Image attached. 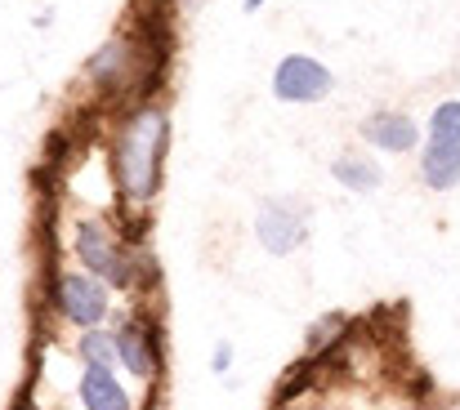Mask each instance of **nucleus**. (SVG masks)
<instances>
[{
    "instance_id": "f257e3e1",
    "label": "nucleus",
    "mask_w": 460,
    "mask_h": 410,
    "mask_svg": "<svg viewBox=\"0 0 460 410\" xmlns=\"http://www.w3.org/2000/svg\"><path fill=\"white\" fill-rule=\"evenodd\" d=\"M165 143H170V117L161 108H139L126 117L117 147H112V170H117V188L130 205H148L161 192Z\"/></svg>"
},
{
    "instance_id": "f03ea898",
    "label": "nucleus",
    "mask_w": 460,
    "mask_h": 410,
    "mask_svg": "<svg viewBox=\"0 0 460 410\" xmlns=\"http://www.w3.org/2000/svg\"><path fill=\"white\" fill-rule=\"evenodd\" d=\"M420 179L434 192L460 188V99H447L429 117V135L420 152Z\"/></svg>"
},
{
    "instance_id": "7ed1b4c3",
    "label": "nucleus",
    "mask_w": 460,
    "mask_h": 410,
    "mask_svg": "<svg viewBox=\"0 0 460 410\" xmlns=\"http://www.w3.org/2000/svg\"><path fill=\"white\" fill-rule=\"evenodd\" d=\"M72 246H76V259L85 264V273L103 276L108 285H130V281H135V268L126 264V259H130V250L108 232V223H103V219H81V223H76Z\"/></svg>"
},
{
    "instance_id": "20e7f679",
    "label": "nucleus",
    "mask_w": 460,
    "mask_h": 410,
    "mask_svg": "<svg viewBox=\"0 0 460 410\" xmlns=\"http://www.w3.org/2000/svg\"><path fill=\"white\" fill-rule=\"evenodd\" d=\"M108 303H112V294H108V281L94 273H58L54 281V308L72 321V326H99L103 317H108Z\"/></svg>"
},
{
    "instance_id": "39448f33",
    "label": "nucleus",
    "mask_w": 460,
    "mask_h": 410,
    "mask_svg": "<svg viewBox=\"0 0 460 410\" xmlns=\"http://www.w3.org/2000/svg\"><path fill=\"white\" fill-rule=\"evenodd\" d=\"M331 90H335L331 67H322V63L308 58V54H287V58L273 67V94H278L282 103H322Z\"/></svg>"
},
{
    "instance_id": "423d86ee",
    "label": "nucleus",
    "mask_w": 460,
    "mask_h": 410,
    "mask_svg": "<svg viewBox=\"0 0 460 410\" xmlns=\"http://www.w3.org/2000/svg\"><path fill=\"white\" fill-rule=\"evenodd\" d=\"M255 232H260L269 255H296L308 232V214L296 201H269L255 219Z\"/></svg>"
},
{
    "instance_id": "0eeeda50",
    "label": "nucleus",
    "mask_w": 460,
    "mask_h": 410,
    "mask_svg": "<svg viewBox=\"0 0 460 410\" xmlns=\"http://www.w3.org/2000/svg\"><path fill=\"white\" fill-rule=\"evenodd\" d=\"M117 362L139 375V379H153L156 366H161V339H156L153 321L144 317H130L121 330H117Z\"/></svg>"
},
{
    "instance_id": "6e6552de",
    "label": "nucleus",
    "mask_w": 460,
    "mask_h": 410,
    "mask_svg": "<svg viewBox=\"0 0 460 410\" xmlns=\"http://www.w3.org/2000/svg\"><path fill=\"white\" fill-rule=\"evenodd\" d=\"M362 138H367L371 147H380V152H411L420 130H416V121L402 117V112H376V117L362 121Z\"/></svg>"
},
{
    "instance_id": "1a4fd4ad",
    "label": "nucleus",
    "mask_w": 460,
    "mask_h": 410,
    "mask_svg": "<svg viewBox=\"0 0 460 410\" xmlns=\"http://www.w3.org/2000/svg\"><path fill=\"white\" fill-rule=\"evenodd\" d=\"M81 406L85 410H135V402L117 384L112 366H85V375H81Z\"/></svg>"
},
{
    "instance_id": "9d476101",
    "label": "nucleus",
    "mask_w": 460,
    "mask_h": 410,
    "mask_svg": "<svg viewBox=\"0 0 460 410\" xmlns=\"http://www.w3.org/2000/svg\"><path fill=\"white\" fill-rule=\"evenodd\" d=\"M331 174H335V183H344L349 192H371V188H380V165H376L371 156H362V152H344V156L331 165Z\"/></svg>"
},
{
    "instance_id": "9b49d317",
    "label": "nucleus",
    "mask_w": 460,
    "mask_h": 410,
    "mask_svg": "<svg viewBox=\"0 0 460 410\" xmlns=\"http://www.w3.org/2000/svg\"><path fill=\"white\" fill-rule=\"evenodd\" d=\"M76 348H81V362H85V366H117V330L108 335V330L90 326Z\"/></svg>"
},
{
    "instance_id": "f8f14e48",
    "label": "nucleus",
    "mask_w": 460,
    "mask_h": 410,
    "mask_svg": "<svg viewBox=\"0 0 460 410\" xmlns=\"http://www.w3.org/2000/svg\"><path fill=\"white\" fill-rule=\"evenodd\" d=\"M340 330H344V317H340V312L322 317V321L313 326V335H308V357H317V353H322V348H326V344L340 335Z\"/></svg>"
},
{
    "instance_id": "ddd939ff",
    "label": "nucleus",
    "mask_w": 460,
    "mask_h": 410,
    "mask_svg": "<svg viewBox=\"0 0 460 410\" xmlns=\"http://www.w3.org/2000/svg\"><path fill=\"white\" fill-rule=\"evenodd\" d=\"M215 371H219V375L228 371V344H219V353H215Z\"/></svg>"
},
{
    "instance_id": "4468645a",
    "label": "nucleus",
    "mask_w": 460,
    "mask_h": 410,
    "mask_svg": "<svg viewBox=\"0 0 460 410\" xmlns=\"http://www.w3.org/2000/svg\"><path fill=\"white\" fill-rule=\"evenodd\" d=\"M260 4H264V0H246V9H251V13H255V9H260Z\"/></svg>"
}]
</instances>
